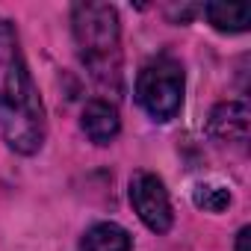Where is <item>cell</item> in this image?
Masks as SVG:
<instances>
[{"mask_svg": "<svg viewBox=\"0 0 251 251\" xmlns=\"http://www.w3.org/2000/svg\"><path fill=\"white\" fill-rule=\"evenodd\" d=\"M0 133L15 154H36L48 133L39 89L24 62L18 36L3 18H0Z\"/></svg>", "mask_w": 251, "mask_h": 251, "instance_id": "6da1fadb", "label": "cell"}, {"mask_svg": "<svg viewBox=\"0 0 251 251\" xmlns=\"http://www.w3.org/2000/svg\"><path fill=\"white\" fill-rule=\"evenodd\" d=\"M74 42L80 62L92 80L109 92L121 89V27L118 12L109 3H77L74 15Z\"/></svg>", "mask_w": 251, "mask_h": 251, "instance_id": "7a4b0ae2", "label": "cell"}, {"mask_svg": "<svg viewBox=\"0 0 251 251\" xmlns=\"http://www.w3.org/2000/svg\"><path fill=\"white\" fill-rule=\"evenodd\" d=\"M136 100L154 121H172L183 103V65L175 56H157L136 77Z\"/></svg>", "mask_w": 251, "mask_h": 251, "instance_id": "3957f363", "label": "cell"}, {"mask_svg": "<svg viewBox=\"0 0 251 251\" xmlns=\"http://www.w3.org/2000/svg\"><path fill=\"white\" fill-rule=\"evenodd\" d=\"M130 201H133V210L136 216L154 230V233H166L175 222V213H172V201H169V192L163 186V180L151 172H136L133 180H130Z\"/></svg>", "mask_w": 251, "mask_h": 251, "instance_id": "277c9868", "label": "cell"}, {"mask_svg": "<svg viewBox=\"0 0 251 251\" xmlns=\"http://www.w3.org/2000/svg\"><path fill=\"white\" fill-rule=\"evenodd\" d=\"M207 130L213 139L227 142V145H245L248 142V106L242 100H227L219 103L210 112Z\"/></svg>", "mask_w": 251, "mask_h": 251, "instance_id": "5b68a950", "label": "cell"}, {"mask_svg": "<svg viewBox=\"0 0 251 251\" xmlns=\"http://www.w3.org/2000/svg\"><path fill=\"white\" fill-rule=\"evenodd\" d=\"M83 133L95 142V145H109L118 130H121V118H118V109L106 100H89L83 106Z\"/></svg>", "mask_w": 251, "mask_h": 251, "instance_id": "8992f818", "label": "cell"}, {"mask_svg": "<svg viewBox=\"0 0 251 251\" xmlns=\"http://www.w3.org/2000/svg\"><path fill=\"white\" fill-rule=\"evenodd\" d=\"M83 251H130L133 248V239L130 233L124 230L121 225L115 222H100V225H92L83 236Z\"/></svg>", "mask_w": 251, "mask_h": 251, "instance_id": "52a82bcc", "label": "cell"}, {"mask_svg": "<svg viewBox=\"0 0 251 251\" xmlns=\"http://www.w3.org/2000/svg\"><path fill=\"white\" fill-rule=\"evenodd\" d=\"M204 15L219 33H242L251 24V9L245 3H207Z\"/></svg>", "mask_w": 251, "mask_h": 251, "instance_id": "ba28073f", "label": "cell"}, {"mask_svg": "<svg viewBox=\"0 0 251 251\" xmlns=\"http://www.w3.org/2000/svg\"><path fill=\"white\" fill-rule=\"evenodd\" d=\"M192 201H195V207H201L207 213H222L230 204V192L219 183H198L192 192Z\"/></svg>", "mask_w": 251, "mask_h": 251, "instance_id": "9c48e42d", "label": "cell"}, {"mask_svg": "<svg viewBox=\"0 0 251 251\" xmlns=\"http://www.w3.org/2000/svg\"><path fill=\"white\" fill-rule=\"evenodd\" d=\"M248 239H251V227H242L236 233V251H248Z\"/></svg>", "mask_w": 251, "mask_h": 251, "instance_id": "30bf717a", "label": "cell"}]
</instances>
